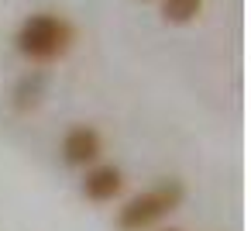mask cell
I'll use <instances>...</instances> for the list:
<instances>
[{"instance_id":"277c9868","label":"cell","mask_w":251,"mask_h":231,"mask_svg":"<svg viewBox=\"0 0 251 231\" xmlns=\"http://www.w3.org/2000/svg\"><path fill=\"white\" fill-rule=\"evenodd\" d=\"M121 186H124V176H121L117 166H97V169H90L86 179H83V193H86L90 200H97V203L114 200V197L121 193Z\"/></svg>"},{"instance_id":"6da1fadb","label":"cell","mask_w":251,"mask_h":231,"mask_svg":"<svg viewBox=\"0 0 251 231\" xmlns=\"http://www.w3.org/2000/svg\"><path fill=\"white\" fill-rule=\"evenodd\" d=\"M69 42H73L69 21L59 18V14H49V11H38V14L25 18L21 28H18V49L31 62H52V59L66 56Z\"/></svg>"},{"instance_id":"7a4b0ae2","label":"cell","mask_w":251,"mask_h":231,"mask_svg":"<svg viewBox=\"0 0 251 231\" xmlns=\"http://www.w3.org/2000/svg\"><path fill=\"white\" fill-rule=\"evenodd\" d=\"M179 200H182L179 183H165V186L145 190V193L131 197V200L121 207L117 228H121V231H145V228H151L158 217H165L169 210H176Z\"/></svg>"},{"instance_id":"3957f363","label":"cell","mask_w":251,"mask_h":231,"mask_svg":"<svg viewBox=\"0 0 251 231\" xmlns=\"http://www.w3.org/2000/svg\"><path fill=\"white\" fill-rule=\"evenodd\" d=\"M100 152H103L100 131L90 128V124H73L62 135V159L69 166H90V162L100 159Z\"/></svg>"},{"instance_id":"5b68a950","label":"cell","mask_w":251,"mask_h":231,"mask_svg":"<svg viewBox=\"0 0 251 231\" xmlns=\"http://www.w3.org/2000/svg\"><path fill=\"white\" fill-rule=\"evenodd\" d=\"M203 11V0H162V18L169 25H189Z\"/></svg>"}]
</instances>
